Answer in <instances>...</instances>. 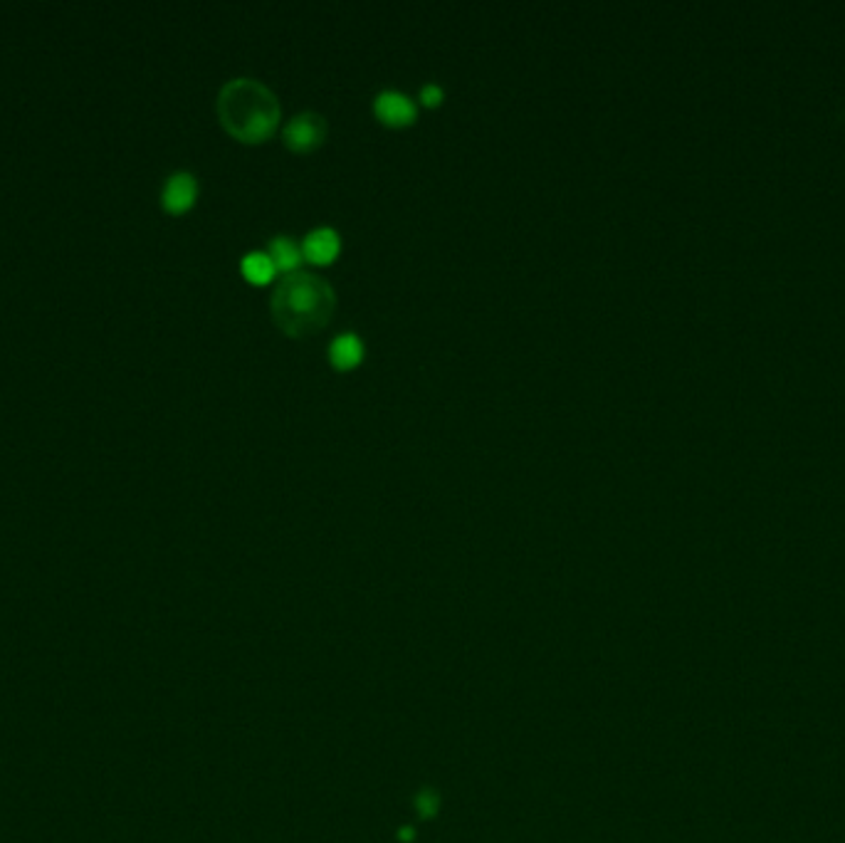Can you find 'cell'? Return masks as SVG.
Returning <instances> with one entry per match:
<instances>
[{"label": "cell", "instance_id": "cell-1", "mask_svg": "<svg viewBox=\"0 0 845 843\" xmlns=\"http://www.w3.org/2000/svg\"><path fill=\"white\" fill-rule=\"evenodd\" d=\"M336 310L332 282L310 270H294L279 280L269 299V312L289 337H310L327 327Z\"/></svg>", "mask_w": 845, "mask_h": 843}, {"label": "cell", "instance_id": "cell-2", "mask_svg": "<svg viewBox=\"0 0 845 843\" xmlns=\"http://www.w3.org/2000/svg\"><path fill=\"white\" fill-rule=\"evenodd\" d=\"M223 127L240 141H262L278 129L279 99L268 85L253 77H236L218 95Z\"/></svg>", "mask_w": 845, "mask_h": 843}, {"label": "cell", "instance_id": "cell-3", "mask_svg": "<svg viewBox=\"0 0 845 843\" xmlns=\"http://www.w3.org/2000/svg\"><path fill=\"white\" fill-rule=\"evenodd\" d=\"M282 139L297 154L317 149L321 141L327 139V119L317 112H300L287 121V127L282 131Z\"/></svg>", "mask_w": 845, "mask_h": 843}, {"label": "cell", "instance_id": "cell-4", "mask_svg": "<svg viewBox=\"0 0 845 843\" xmlns=\"http://www.w3.org/2000/svg\"><path fill=\"white\" fill-rule=\"evenodd\" d=\"M198 198V181L191 171L171 173L161 188V205L171 215H181L191 211Z\"/></svg>", "mask_w": 845, "mask_h": 843}, {"label": "cell", "instance_id": "cell-5", "mask_svg": "<svg viewBox=\"0 0 845 843\" xmlns=\"http://www.w3.org/2000/svg\"><path fill=\"white\" fill-rule=\"evenodd\" d=\"M376 117L388 127H406L418 114L416 102L401 89H384L374 99Z\"/></svg>", "mask_w": 845, "mask_h": 843}, {"label": "cell", "instance_id": "cell-6", "mask_svg": "<svg viewBox=\"0 0 845 843\" xmlns=\"http://www.w3.org/2000/svg\"><path fill=\"white\" fill-rule=\"evenodd\" d=\"M339 250H342V238H339V233L334 230L332 225H317L302 240L304 257L311 260V263H319V265L332 263L334 257L339 255Z\"/></svg>", "mask_w": 845, "mask_h": 843}, {"label": "cell", "instance_id": "cell-7", "mask_svg": "<svg viewBox=\"0 0 845 843\" xmlns=\"http://www.w3.org/2000/svg\"><path fill=\"white\" fill-rule=\"evenodd\" d=\"M364 339L356 331H342L329 344V359L336 369H353L364 359Z\"/></svg>", "mask_w": 845, "mask_h": 843}, {"label": "cell", "instance_id": "cell-8", "mask_svg": "<svg viewBox=\"0 0 845 843\" xmlns=\"http://www.w3.org/2000/svg\"><path fill=\"white\" fill-rule=\"evenodd\" d=\"M269 257L275 260V267L282 270V272H294L300 263L304 260V253H302V243H297L294 238H289V235H275L272 238V243L268 247Z\"/></svg>", "mask_w": 845, "mask_h": 843}, {"label": "cell", "instance_id": "cell-9", "mask_svg": "<svg viewBox=\"0 0 845 843\" xmlns=\"http://www.w3.org/2000/svg\"><path fill=\"white\" fill-rule=\"evenodd\" d=\"M240 270H243V275H245L250 282H255V285H265L269 280L275 278V272H278V267H275V260L269 257L268 250H250L245 255L240 257Z\"/></svg>", "mask_w": 845, "mask_h": 843}, {"label": "cell", "instance_id": "cell-10", "mask_svg": "<svg viewBox=\"0 0 845 843\" xmlns=\"http://www.w3.org/2000/svg\"><path fill=\"white\" fill-rule=\"evenodd\" d=\"M443 96H445V92H443V87L435 85V82H428V85L420 89V102H423L426 107H435V104H440V102H443Z\"/></svg>", "mask_w": 845, "mask_h": 843}]
</instances>
